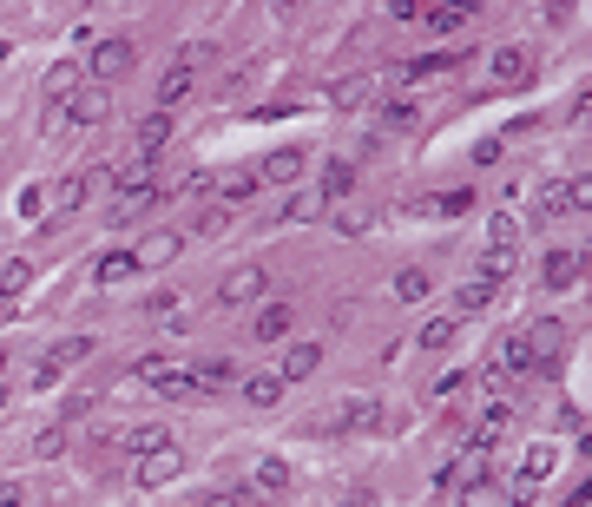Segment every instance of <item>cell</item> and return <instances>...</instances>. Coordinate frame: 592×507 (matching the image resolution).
I'll list each match as a JSON object with an SVG mask.
<instances>
[{
	"mask_svg": "<svg viewBox=\"0 0 592 507\" xmlns=\"http://www.w3.org/2000/svg\"><path fill=\"white\" fill-rule=\"evenodd\" d=\"M389 428V402L382 396H343L310 422V435H382Z\"/></svg>",
	"mask_w": 592,
	"mask_h": 507,
	"instance_id": "1",
	"label": "cell"
},
{
	"mask_svg": "<svg viewBox=\"0 0 592 507\" xmlns=\"http://www.w3.org/2000/svg\"><path fill=\"white\" fill-rule=\"evenodd\" d=\"M132 60H139V47L125 40V33H106V40H93V53L79 60V73H86V86H112L132 73Z\"/></svg>",
	"mask_w": 592,
	"mask_h": 507,
	"instance_id": "2",
	"label": "cell"
},
{
	"mask_svg": "<svg viewBox=\"0 0 592 507\" xmlns=\"http://www.w3.org/2000/svg\"><path fill=\"white\" fill-rule=\"evenodd\" d=\"M112 165H86V172H73V178H60V191H53V218L40 224V231H60L73 211H86V198H93V185L106 178Z\"/></svg>",
	"mask_w": 592,
	"mask_h": 507,
	"instance_id": "3",
	"label": "cell"
},
{
	"mask_svg": "<svg viewBox=\"0 0 592 507\" xmlns=\"http://www.w3.org/2000/svg\"><path fill=\"white\" fill-rule=\"evenodd\" d=\"M264 290H270V270L257 264V257H250V264H231V270L218 277V303H224V310H237V303H257Z\"/></svg>",
	"mask_w": 592,
	"mask_h": 507,
	"instance_id": "4",
	"label": "cell"
},
{
	"mask_svg": "<svg viewBox=\"0 0 592 507\" xmlns=\"http://www.w3.org/2000/svg\"><path fill=\"white\" fill-rule=\"evenodd\" d=\"M178 475H185V448L178 442H165V448H152V455L132 461V481H139V488H172Z\"/></svg>",
	"mask_w": 592,
	"mask_h": 507,
	"instance_id": "5",
	"label": "cell"
},
{
	"mask_svg": "<svg viewBox=\"0 0 592 507\" xmlns=\"http://www.w3.org/2000/svg\"><path fill=\"white\" fill-rule=\"evenodd\" d=\"M487 363L500 369V382H507V389H514V382H533V349H527V330H507L494 343V356H487Z\"/></svg>",
	"mask_w": 592,
	"mask_h": 507,
	"instance_id": "6",
	"label": "cell"
},
{
	"mask_svg": "<svg viewBox=\"0 0 592 507\" xmlns=\"http://www.w3.org/2000/svg\"><path fill=\"white\" fill-rule=\"evenodd\" d=\"M527 73H533V53L527 47H494V53H487V86H494V93L527 86Z\"/></svg>",
	"mask_w": 592,
	"mask_h": 507,
	"instance_id": "7",
	"label": "cell"
},
{
	"mask_svg": "<svg viewBox=\"0 0 592 507\" xmlns=\"http://www.w3.org/2000/svg\"><path fill=\"white\" fill-rule=\"evenodd\" d=\"M527 349H533V369H553V363H560V349H566V323L560 317L527 323Z\"/></svg>",
	"mask_w": 592,
	"mask_h": 507,
	"instance_id": "8",
	"label": "cell"
},
{
	"mask_svg": "<svg viewBox=\"0 0 592 507\" xmlns=\"http://www.w3.org/2000/svg\"><path fill=\"white\" fill-rule=\"evenodd\" d=\"M112 119V93L106 86H79L73 99H66V126H106Z\"/></svg>",
	"mask_w": 592,
	"mask_h": 507,
	"instance_id": "9",
	"label": "cell"
},
{
	"mask_svg": "<svg viewBox=\"0 0 592 507\" xmlns=\"http://www.w3.org/2000/svg\"><path fill=\"white\" fill-rule=\"evenodd\" d=\"M303 165H310V152H303V145H283V152H270V159L250 165V172H257V185H296Z\"/></svg>",
	"mask_w": 592,
	"mask_h": 507,
	"instance_id": "10",
	"label": "cell"
},
{
	"mask_svg": "<svg viewBox=\"0 0 592 507\" xmlns=\"http://www.w3.org/2000/svg\"><path fill=\"white\" fill-rule=\"evenodd\" d=\"M566 185H573V178L566 172H553V178H540V191H533V231H540V224H560L566 218Z\"/></svg>",
	"mask_w": 592,
	"mask_h": 507,
	"instance_id": "11",
	"label": "cell"
},
{
	"mask_svg": "<svg viewBox=\"0 0 592 507\" xmlns=\"http://www.w3.org/2000/svg\"><path fill=\"white\" fill-rule=\"evenodd\" d=\"M178 251H185V231H152V238L132 244V264H139V270H165Z\"/></svg>",
	"mask_w": 592,
	"mask_h": 507,
	"instance_id": "12",
	"label": "cell"
},
{
	"mask_svg": "<svg viewBox=\"0 0 592 507\" xmlns=\"http://www.w3.org/2000/svg\"><path fill=\"white\" fill-rule=\"evenodd\" d=\"M165 145H172V112L152 106V112L139 119V132H132V159H158Z\"/></svg>",
	"mask_w": 592,
	"mask_h": 507,
	"instance_id": "13",
	"label": "cell"
},
{
	"mask_svg": "<svg viewBox=\"0 0 592 507\" xmlns=\"http://www.w3.org/2000/svg\"><path fill=\"white\" fill-rule=\"evenodd\" d=\"M323 99H329V112H362L375 99V80H369V73H343V80H329Z\"/></svg>",
	"mask_w": 592,
	"mask_h": 507,
	"instance_id": "14",
	"label": "cell"
},
{
	"mask_svg": "<svg viewBox=\"0 0 592 507\" xmlns=\"http://www.w3.org/2000/svg\"><path fill=\"white\" fill-rule=\"evenodd\" d=\"M454 66H468V53H421V60H402V66H395V80H402V86L441 80V73H454Z\"/></svg>",
	"mask_w": 592,
	"mask_h": 507,
	"instance_id": "15",
	"label": "cell"
},
{
	"mask_svg": "<svg viewBox=\"0 0 592 507\" xmlns=\"http://www.w3.org/2000/svg\"><path fill=\"white\" fill-rule=\"evenodd\" d=\"M237 396H244L250 409H277L283 402V376L277 369H250V376H237Z\"/></svg>",
	"mask_w": 592,
	"mask_h": 507,
	"instance_id": "16",
	"label": "cell"
},
{
	"mask_svg": "<svg viewBox=\"0 0 592 507\" xmlns=\"http://www.w3.org/2000/svg\"><path fill=\"white\" fill-rule=\"evenodd\" d=\"M316 369H323V343H290L283 363H277V376H283V389H290V382H310Z\"/></svg>",
	"mask_w": 592,
	"mask_h": 507,
	"instance_id": "17",
	"label": "cell"
},
{
	"mask_svg": "<svg viewBox=\"0 0 592 507\" xmlns=\"http://www.w3.org/2000/svg\"><path fill=\"white\" fill-rule=\"evenodd\" d=\"M579 270H586V257H579V251H546L540 257V284L546 290H573Z\"/></svg>",
	"mask_w": 592,
	"mask_h": 507,
	"instance_id": "18",
	"label": "cell"
},
{
	"mask_svg": "<svg viewBox=\"0 0 592 507\" xmlns=\"http://www.w3.org/2000/svg\"><path fill=\"white\" fill-rule=\"evenodd\" d=\"M415 126H421L415 99H382V106H375V139H382V132L395 139V132H415Z\"/></svg>",
	"mask_w": 592,
	"mask_h": 507,
	"instance_id": "19",
	"label": "cell"
},
{
	"mask_svg": "<svg viewBox=\"0 0 592 507\" xmlns=\"http://www.w3.org/2000/svg\"><path fill=\"white\" fill-rule=\"evenodd\" d=\"M290 323H296L290 303H264V310L250 317V343H283V336H290Z\"/></svg>",
	"mask_w": 592,
	"mask_h": 507,
	"instance_id": "20",
	"label": "cell"
},
{
	"mask_svg": "<svg viewBox=\"0 0 592 507\" xmlns=\"http://www.w3.org/2000/svg\"><path fill=\"white\" fill-rule=\"evenodd\" d=\"M468 14H474L468 0H428V7H421V27H428V33H461V27H468Z\"/></svg>",
	"mask_w": 592,
	"mask_h": 507,
	"instance_id": "21",
	"label": "cell"
},
{
	"mask_svg": "<svg viewBox=\"0 0 592 507\" xmlns=\"http://www.w3.org/2000/svg\"><path fill=\"white\" fill-rule=\"evenodd\" d=\"M165 442H172V428H165V422H132V428H119V448H125L132 461L152 455V448H165Z\"/></svg>",
	"mask_w": 592,
	"mask_h": 507,
	"instance_id": "22",
	"label": "cell"
},
{
	"mask_svg": "<svg viewBox=\"0 0 592 507\" xmlns=\"http://www.w3.org/2000/svg\"><path fill=\"white\" fill-rule=\"evenodd\" d=\"M435 297V270L428 264H402L395 270V303H428Z\"/></svg>",
	"mask_w": 592,
	"mask_h": 507,
	"instance_id": "23",
	"label": "cell"
},
{
	"mask_svg": "<svg viewBox=\"0 0 592 507\" xmlns=\"http://www.w3.org/2000/svg\"><path fill=\"white\" fill-rule=\"evenodd\" d=\"M191 382H198V396H224V389L237 382V363L231 356H204V363L191 369Z\"/></svg>",
	"mask_w": 592,
	"mask_h": 507,
	"instance_id": "24",
	"label": "cell"
},
{
	"mask_svg": "<svg viewBox=\"0 0 592 507\" xmlns=\"http://www.w3.org/2000/svg\"><path fill=\"white\" fill-rule=\"evenodd\" d=\"M514 270H520V251H514V244H481V270H474V277H487V284L500 290Z\"/></svg>",
	"mask_w": 592,
	"mask_h": 507,
	"instance_id": "25",
	"label": "cell"
},
{
	"mask_svg": "<svg viewBox=\"0 0 592 507\" xmlns=\"http://www.w3.org/2000/svg\"><path fill=\"white\" fill-rule=\"evenodd\" d=\"M93 349H99V336H60V343H47V356H40V363H53V369L66 376V369H73V363H86Z\"/></svg>",
	"mask_w": 592,
	"mask_h": 507,
	"instance_id": "26",
	"label": "cell"
},
{
	"mask_svg": "<svg viewBox=\"0 0 592 507\" xmlns=\"http://www.w3.org/2000/svg\"><path fill=\"white\" fill-rule=\"evenodd\" d=\"M125 277H139V264H132V244H119V251H106V257L93 264V284H99V290L125 284Z\"/></svg>",
	"mask_w": 592,
	"mask_h": 507,
	"instance_id": "27",
	"label": "cell"
},
{
	"mask_svg": "<svg viewBox=\"0 0 592 507\" xmlns=\"http://www.w3.org/2000/svg\"><path fill=\"white\" fill-rule=\"evenodd\" d=\"M494 297H500V290L487 284V277H468V284L454 290V323H461V317H481V310H487Z\"/></svg>",
	"mask_w": 592,
	"mask_h": 507,
	"instance_id": "28",
	"label": "cell"
},
{
	"mask_svg": "<svg viewBox=\"0 0 592 507\" xmlns=\"http://www.w3.org/2000/svg\"><path fill=\"white\" fill-rule=\"evenodd\" d=\"M454 336H461V323H454V317H428V323H415V349H428V356L454 349Z\"/></svg>",
	"mask_w": 592,
	"mask_h": 507,
	"instance_id": "29",
	"label": "cell"
},
{
	"mask_svg": "<svg viewBox=\"0 0 592 507\" xmlns=\"http://www.w3.org/2000/svg\"><path fill=\"white\" fill-rule=\"evenodd\" d=\"M79 86H86V73H79V60H60V66L47 73V106H66V99H73Z\"/></svg>",
	"mask_w": 592,
	"mask_h": 507,
	"instance_id": "30",
	"label": "cell"
},
{
	"mask_svg": "<svg viewBox=\"0 0 592 507\" xmlns=\"http://www.w3.org/2000/svg\"><path fill=\"white\" fill-rule=\"evenodd\" d=\"M349 191H356V159H329L323 165V198H329V205H343Z\"/></svg>",
	"mask_w": 592,
	"mask_h": 507,
	"instance_id": "31",
	"label": "cell"
},
{
	"mask_svg": "<svg viewBox=\"0 0 592 507\" xmlns=\"http://www.w3.org/2000/svg\"><path fill=\"white\" fill-rule=\"evenodd\" d=\"M250 488H257V494H283V488H290V461L264 455L257 468H250Z\"/></svg>",
	"mask_w": 592,
	"mask_h": 507,
	"instance_id": "32",
	"label": "cell"
},
{
	"mask_svg": "<svg viewBox=\"0 0 592 507\" xmlns=\"http://www.w3.org/2000/svg\"><path fill=\"white\" fill-rule=\"evenodd\" d=\"M27 284H33V264H27V257L0 264V303H20V297H27Z\"/></svg>",
	"mask_w": 592,
	"mask_h": 507,
	"instance_id": "33",
	"label": "cell"
},
{
	"mask_svg": "<svg viewBox=\"0 0 592 507\" xmlns=\"http://www.w3.org/2000/svg\"><path fill=\"white\" fill-rule=\"evenodd\" d=\"M152 389H158L165 402H198V382H191V369H165Z\"/></svg>",
	"mask_w": 592,
	"mask_h": 507,
	"instance_id": "34",
	"label": "cell"
},
{
	"mask_svg": "<svg viewBox=\"0 0 592 507\" xmlns=\"http://www.w3.org/2000/svg\"><path fill=\"white\" fill-rule=\"evenodd\" d=\"M553 468H560V448H553V442H533L527 461H520V475H527V481H546Z\"/></svg>",
	"mask_w": 592,
	"mask_h": 507,
	"instance_id": "35",
	"label": "cell"
},
{
	"mask_svg": "<svg viewBox=\"0 0 592 507\" xmlns=\"http://www.w3.org/2000/svg\"><path fill=\"white\" fill-rule=\"evenodd\" d=\"M454 494H461L454 507H507V501H500V481H494V475H487V481H468V488H454Z\"/></svg>",
	"mask_w": 592,
	"mask_h": 507,
	"instance_id": "36",
	"label": "cell"
},
{
	"mask_svg": "<svg viewBox=\"0 0 592 507\" xmlns=\"http://www.w3.org/2000/svg\"><path fill=\"white\" fill-rule=\"evenodd\" d=\"M329 224H336V238H362V231L375 224V211H362V205H336V218H329Z\"/></svg>",
	"mask_w": 592,
	"mask_h": 507,
	"instance_id": "37",
	"label": "cell"
},
{
	"mask_svg": "<svg viewBox=\"0 0 592 507\" xmlns=\"http://www.w3.org/2000/svg\"><path fill=\"white\" fill-rule=\"evenodd\" d=\"M93 409H99V389H79V396H66V402H60V415H53V422L73 428V422H86Z\"/></svg>",
	"mask_w": 592,
	"mask_h": 507,
	"instance_id": "38",
	"label": "cell"
},
{
	"mask_svg": "<svg viewBox=\"0 0 592 507\" xmlns=\"http://www.w3.org/2000/svg\"><path fill=\"white\" fill-rule=\"evenodd\" d=\"M224 231H231V211H224V205H211V211H198V218H191V231H185V238H224Z\"/></svg>",
	"mask_w": 592,
	"mask_h": 507,
	"instance_id": "39",
	"label": "cell"
},
{
	"mask_svg": "<svg viewBox=\"0 0 592 507\" xmlns=\"http://www.w3.org/2000/svg\"><path fill=\"white\" fill-rule=\"evenodd\" d=\"M33 455H40V461H60V455H66V428H60V422L33 428Z\"/></svg>",
	"mask_w": 592,
	"mask_h": 507,
	"instance_id": "40",
	"label": "cell"
},
{
	"mask_svg": "<svg viewBox=\"0 0 592 507\" xmlns=\"http://www.w3.org/2000/svg\"><path fill=\"white\" fill-rule=\"evenodd\" d=\"M224 211H231V205H244V198H250V191H257V172H250V165H244V172H231V178H224Z\"/></svg>",
	"mask_w": 592,
	"mask_h": 507,
	"instance_id": "41",
	"label": "cell"
},
{
	"mask_svg": "<svg viewBox=\"0 0 592 507\" xmlns=\"http://www.w3.org/2000/svg\"><path fill=\"white\" fill-rule=\"evenodd\" d=\"M178 310H185V290H152V297H145V317H178Z\"/></svg>",
	"mask_w": 592,
	"mask_h": 507,
	"instance_id": "42",
	"label": "cell"
},
{
	"mask_svg": "<svg viewBox=\"0 0 592 507\" xmlns=\"http://www.w3.org/2000/svg\"><path fill=\"white\" fill-rule=\"evenodd\" d=\"M310 211H316V198H310V191H296V198H283V211H277L270 224H283V231H290V224H303Z\"/></svg>",
	"mask_w": 592,
	"mask_h": 507,
	"instance_id": "43",
	"label": "cell"
},
{
	"mask_svg": "<svg viewBox=\"0 0 592 507\" xmlns=\"http://www.w3.org/2000/svg\"><path fill=\"white\" fill-rule=\"evenodd\" d=\"M165 369H172V356H158V349H152V356H139V363L125 369V382H158Z\"/></svg>",
	"mask_w": 592,
	"mask_h": 507,
	"instance_id": "44",
	"label": "cell"
},
{
	"mask_svg": "<svg viewBox=\"0 0 592 507\" xmlns=\"http://www.w3.org/2000/svg\"><path fill=\"white\" fill-rule=\"evenodd\" d=\"M520 238V218L514 211H494V218H487V244H514Z\"/></svg>",
	"mask_w": 592,
	"mask_h": 507,
	"instance_id": "45",
	"label": "cell"
},
{
	"mask_svg": "<svg viewBox=\"0 0 592 507\" xmlns=\"http://www.w3.org/2000/svg\"><path fill=\"white\" fill-rule=\"evenodd\" d=\"M468 205H474V191H441V198H435L428 211H435V218H461Z\"/></svg>",
	"mask_w": 592,
	"mask_h": 507,
	"instance_id": "46",
	"label": "cell"
},
{
	"mask_svg": "<svg viewBox=\"0 0 592 507\" xmlns=\"http://www.w3.org/2000/svg\"><path fill=\"white\" fill-rule=\"evenodd\" d=\"M27 481H20V475H0V507H27Z\"/></svg>",
	"mask_w": 592,
	"mask_h": 507,
	"instance_id": "47",
	"label": "cell"
},
{
	"mask_svg": "<svg viewBox=\"0 0 592 507\" xmlns=\"http://www.w3.org/2000/svg\"><path fill=\"white\" fill-rule=\"evenodd\" d=\"M461 382H468L461 369H448V376H435V382H428V402H448L454 389H461Z\"/></svg>",
	"mask_w": 592,
	"mask_h": 507,
	"instance_id": "48",
	"label": "cell"
},
{
	"mask_svg": "<svg viewBox=\"0 0 592 507\" xmlns=\"http://www.w3.org/2000/svg\"><path fill=\"white\" fill-rule=\"evenodd\" d=\"M382 20H395V27H408V20H421V7H415V0H389V7H382Z\"/></svg>",
	"mask_w": 592,
	"mask_h": 507,
	"instance_id": "49",
	"label": "cell"
},
{
	"mask_svg": "<svg viewBox=\"0 0 592 507\" xmlns=\"http://www.w3.org/2000/svg\"><path fill=\"white\" fill-rule=\"evenodd\" d=\"M33 389H60V369H53V363H33Z\"/></svg>",
	"mask_w": 592,
	"mask_h": 507,
	"instance_id": "50",
	"label": "cell"
},
{
	"mask_svg": "<svg viewBox=\"0 0 592 507\" xmlns=\"http://www.w3.org/2000/svg\"><path fill=\"white\" fill-rule=\"evenodd\" d=\"M198 191H211V172H191L185 185H178V198H198Z\"/></svg>",
	"mask_w": 592,
	"mask_h": 507,
	"instance_id": "51",
	"label": "cell"
},
{
	"mask_svg": "<svg viewBox=\"0 0 592 507\" xmlns=\"http://www.w3.org/2000/svg\"><path fill=\"white\" fill-rule=\"evenodd\" d=\"M7 317H14V303H0V323H7Z\"/></svg>",
	"mask_w": 592,
	"mask_h": 507,
	"instance_id": "52",
	"label": "cell"
},
{
	"mask_svg": "<svg viewBox=\"0 0 592 507\" xmlns=\"http://www.w3.org/2000/svg\"><path fill=\"white\" fill-rule=\"evenodd\" d=\"M7 53H14V47H7V40H0V66H7Z\"/></svg>",
	"mask_w": 592,
	"mask_h": 507,
	"instance_id": "53",
	"label": "cell"
},
{
	"mask_svg": "<svg viewBox=\"0 0 592 507\" xmlns=\"http://www.w3.org/2000/svg\"><path fill=\"white\" fill-rule=\"evenodd\" d=\"M0 409H7V382H0Z\"/></svg>",
	"mask_w": 592,
	"mask_h": 507,
	"instance_id": "54",
	"label": "cell"
},
{
	"mask_svg": "<svg viewBox=\"0 0 592 507\" xmlns=\"http://www.w3.org/2000/svg\"><path fill=\"white\" fill-rule=\"evenodd\" d=\"M0 376H7V349H0Z\"/></svg>",
	"mask_w": 592,
	"mask_h": 507,
	"instance_id": "55",
	"label": "cell"
},
{
	"mask_svg": "<svg viewBox=\"0 0 592 507\" xmlns=\"http://www.w3.org/2000/svg\"><path fill=\"white\" fill-rule=\"evenodd\" d=\"M343 507H369V501H343Z\"/></svg>",
	"mask_w": 592,
	"mask_h": 507,
	"instance_id": "56",
	"label": "cell"
}]
</instances>
